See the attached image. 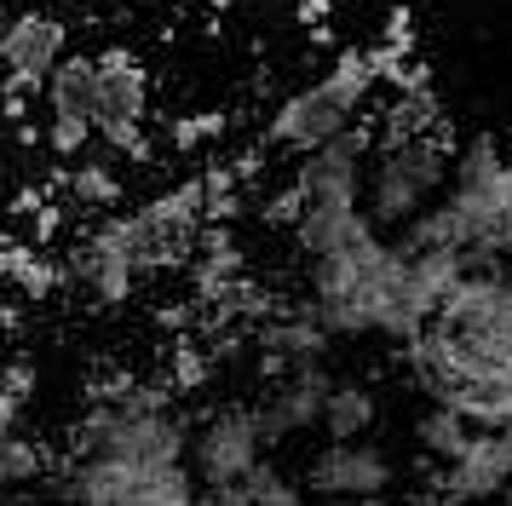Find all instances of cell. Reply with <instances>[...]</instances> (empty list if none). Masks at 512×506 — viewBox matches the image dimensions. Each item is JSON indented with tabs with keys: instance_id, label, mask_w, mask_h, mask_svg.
<instances>
[{
	"instance_id": "obj_1",
	"label": "cell",
	"mask_w": 512,
	"mask_h": 506,
	"mask_svg": "<svg viewBox=\"0 0 512 506\" xmlns=\"http://www.w3.org/2000/svg\"><path fill=\"white\" fill-rule=\"evenodd\" d=\"M455 173V144L432 127V133H374L369 156V184H363V207H369L374 230H409L420 213H432L449 190Z\"/></svg>"
},
{
	"instance_id": "obj_2",
	"label": "cell",
	"mask_w": 512,
	"mask_h": 506,
	"mask_svg": "<svg viewBox=\"0 0 512 506\" xmlns=\"http://www.w3.org/2000/svg\"><path fill=\"white\" fill-rule=\"evenodd\" d=\"M64 506H196L202 483L190 460H121V455H75L58 478Z\"/></svg>"
},
{
	"instance_id": "obj_3",
	"label": "cell",
	"mask_w": 512,
	"mask_h": 506,
	"mask_svg": "<svg viewBox=\"0 0 512 506\" xmlns=\"http://www.w3.org/2000/svg\"><path fill=\"white\" fill-rule=\"evenodd\" d=\"M374 75H380L374 58H340L323 81L300 87L288 104H282L265 138H271L277 150L311 156V150H323V144H334V138L357 133V115H363V104H369Z\"/></svg>"
},
{
	"instance_id": "obj_4",
	"label": "cell",
	"mask_w": 512,
	"mask_h": 506,
	"mask_svg": "<svg viewBox=\"0 0 512 506\" xmlns=\"http://www.w3.org/2000/svg\"><path fill=\"white\" fill-rule=\"evenodd\" d=\"M259 460H271V443H265L259 409L248 397L213 403V409H202V420L190 426V472H196L202 489L242 483Z\"/></svg>"
},
{
	"instance_id": "obj_5",
	"label": "cell",
	"mask_w": 512,
	"mask_h": 506,
	"mask_svg": "<svg viewBox=\"0 0 512 506\" xmlns=\"http://www.w3.org/2000/svg\"><path fill=\"white\" fill-rule=\"evenodd\" d=\"M305 489L328 506L351 501H386L397 489V460L386 443L374 437H351V443H323L305 460Z\"/></svg>"
},
{
	"instance_id": "obj_6",
	"label": "cell",
	"mask_w": 512,
	"mask_h": 506,
	"mask_svg": "<svg viewBox=\"0 0 512 506\" xmlns=\"http://www.w3.org/2000/svg\"><path fill=\"white\" fill-rule=\"evenodd\" d=\"M420 478H426L438 506H489V501H501L512 483V449L501 432H478L461 449V460L426 466Z\"/></svg>"
},
{
	"instance_id": "obj_7",
	"label": "cell",
	"mask_w": 512,
	"mask_h": 506,
	"mask_svg": "<svg viewBox=\"0 0 512 506\" xmlns=\"http://www.w3.org/2000/svg\"><path fill=\"white\" fill-rule=\"evenodd\" d=\"M328 391H334V374H328V363H305V368H288V374H271V386L254 397L271 455H277L288 437L323 432V403H328Z\"/></svg>"
},
{
	"instance_id": "obj_8",
	"label": "cell",
	"mask_w": 512,
	"mask_h": 506,
	"mask_svg": "<svg viewBox=\"0 0 512 506\" xmlns=\"http://www.w3.org/2000/svg\"><path fill=\"white\" fill-rule=\"evenodd\" d=\"M144 104H150V92H144V69L133 64L127 52H104V58H98V115H93V127L110 138L116 150L144 156V138H139Z\"/></svg>"
},
{
	"instance_id": "obj_9",
	"label": "cell",
	"mask_w": 512,
	"mask_h": 506,
	"mask_svg": "<svg viewBox=\"0 0 512 506\" xmlns=\"http://www.w3.org/2000/svg\"><path fill=\"white\" fill-rule=\"evenodd\" d=\"M328 334L311 305H288V311H271V317L254 328V363L259 374H288V368H305V363H328Z\"/></svg>"
},
{
	"instance_id": "obj_10",
	"label": "cell",
	"mask_w": 512,
	"mask_h": 506,
	"mask_svg": "<svg viewBox=\"0 0 512 506\" xmlns=\"http://www.w3.org/2000/svg\"><path fill=\"white\" fill-rule=\"evenodd\" d=\"M0 64H6V87L12 92H35L52 81V69L64 64V23L41 18V12H24L0 29Z\"/></svg>"
},
{
	"instance_id": "obj_11",
	"label": "cell",
	"mask_w": 512,
	"mask_h": 506,
	"mask_svg": "<svg viewBox=\"0 0 512 506\" xmlns=\"http://www.w3.org/2000/svg\"><path fill=\"white\" fill-rule=\"evenodd\" d=\"M196 506H311V489H305V478L282 472L277 455H271V460H259L242 483L202 489V501H196Z\"/></svg>"
},
{
	"instance_id": "obj_12",
	"label": "cell",
	"mask_w": 512,
	"mask_h": 506,
	"mask_svg": "<svg viewBox=\"0 0 512 506\" xmlns=\"http://www.w3.org/2000/svg\"><path fill=\"white\" fill-rule=\"evenodd\" d=\"M380 420V391L369 380H334L323 403V437L328 443H351V437H374Z\"/></svg>"
},
{
	"instance_id": "obj_13",
	"label": "cell",
	"mask_w": 512,
	"mask_h": 506,
	"mask_svg": "<svg viewBox=\"0 0 512 506\" xmlns=\"http://www.w3.org/2000/svg\"><path fill=\"white\" fill-rule=\"evenodd\" d=\"M478 437V426L466 420L455 403H426L415 420V449L426 466H449V460H461V449Z\"/></svg>"
},
{
	"instance_id": "obj_14",
	"label": "cell",
	"mask_w": 512,
	"mask_h": 506,
	"mask_svg": "<svg viewBox=\"0 0 512 506\" xmlns=\"http://www.w3.org/2000/svg\"><path fill=\"white\" fill-rule=\"evenodd\" d=\"M47 104H52V115L93 121L98 115V58H64V64L52 69V81H47Z\"/></svg>"
},
{
	"instance_id": "obj_15",
	"label": "cell",
	"mask_w": 512,
	"mask_h": 506,
	"mask_svg": "<svg viewBox=\"0 0 512 506\" xmlns=\"http://www.w3.org/2000/svg\"><path fill=\"white\" fill-rule=\"evenodd\" d=\"M47 472V455L18 432H0V495H18Z\"/></svg>"
},
{
	"instance_id": "obj_16",
	"label": "cell",
	"mask_w": 512,
	"mask_h": 506,
	"mask_svg": "<svg viewBox=\"0 0 512 506\" xmlns=\"http://www.w3.org/2000/svg\"><path fill=\"white\" fill-rule=\"evenodd\" d=\"M70 190L75 196H81V202H93V207H110L116 202V173H110V167H98V161H81V167H75L70 173Z\"/></svg>"
},
{
	"instance_id": "obj_17",
	"label": "cell",
	"mask_w": 512,
	"mask_h": 506,
	"mask_svg": "<svg viewBox=\"0 0 512 506\" xmlns=\"http://www.w3.org/2000/svg\"><path fill=\"white\" fill-rule=\"evenodd\" d=\"M87 138H93V121H75V115H52L47 144L58 150V156H81V150H87Z\"/></svg>"
},
{
	"instance_id": "obj_18",
	"label": "cell",
	"mask_w": 512,
	"mask_h": 506,
	"mask_svg": "<svg viewBox=\"0 0 512 506\" xmlns=\"http://www.w3.org/2000/svg\"><path fill=\"white\" fill-rule=\"evenodd\" d=\"M501 506H512V483H507V495H501Z\"/></svg>"
}]
</instances>
